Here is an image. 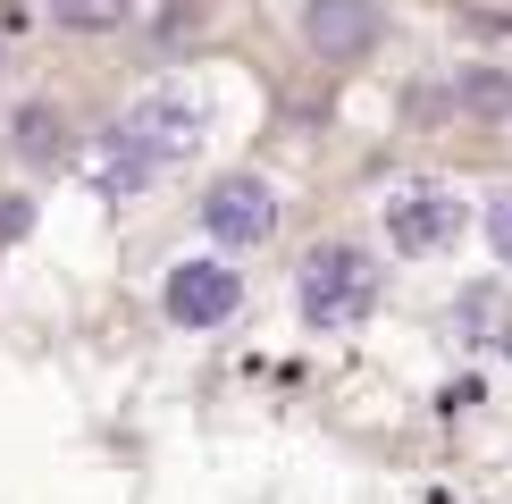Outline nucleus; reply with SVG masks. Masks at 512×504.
Here are the masks:
<instances>
[{
    "instance_id": "10",
    "label": "nucleus",
    "mask_w": 512,
    "mask_h": 504,
    "mask_svg": "<svg viewBox=\"0 0 512 504\" xmlns=\"http://www.w3.org/2000/svg\"><path fill=\"white\" fill-rule=\"evenodd\" d=\"M454 328L471 336V345H487V336L504 328V294H496V286H471V294L454 303Z\"/></svg>"
},
{
    "instance_id": "9",
    "label": "nucleus",
    "mask_w": 512,
    "mask_h": 504,
    "mask_svg": "<svg viewBox=\"0 0 512 504\" xmlns=\"http://www.w3.org/2000/svg\"><path fill=\"white\" fill-rule=\"evenodd\" d=\"M42 9L59 17V26H76V34H110L135 17V0H42Z\"/></svg>"
},
{
    "instance_id": "11",
    "label": "nucleus",
    "mask_w": 512,
    "mask_h": 504,
    "mask_svg": "<svg viewBox=\"0 0 512 504\" xmlns=\"http://www.w3.org/2000/svg\"><path fill=\"white\" fill-rule=\"evenodd\" d=\"M462 101H471L479 118H496V110H512V76H487V68H471V76H462Z\"/></svg>"
},
{
    "instance_id": "1",
    "label": "nucleus",
    "mask_w": 512,
    "mask_h": 504,
    "mask_svg": "<svg viewBox=\"0 0 512 504\" xmlns=\"http://www.w3.org/2000/svg\"><path fill=\"white\" fill-rule=\"evenodd\" d=\"M294 303L319 336H345L378 311V261L361 244H319L303 269H294Z\"/></svg>"
},
{
    "instance_id": "7",
    "label": "nucleus",
    "mask_w": 512,
    "mask_h": 504,
    "mask_svg": "<svg viewBox=\"0 0 512 504\" xmlns=\"http://www.w3.org/2000/svg\"><path fill=\"white\" fill-rule=\"evenodd\" d=\"M17 152L34 168H59L68 160V118H59L51 101H26V110H17Z\"/></svg>"
},
{
    "instance_id": "5",
    "label": "nucleus",
    "mask_w": 512,
    "mask_h": 504,
    "mask_svg": "<svg viewBox=\"0 0 512 504\" xmlns=\"http://www.w3.org/2000/svg\"><path fill=\"white\" fill-rule=\"evenodd\" d=\"M202 227L219 244H269L277 236V194H269L261 177H219L202 194Z\"/></svg>"
},
{
    "instance_id": "8",
    "label": "nucleus",
    "mask_w": 512,
    "mask_h": 504,
    "mask_svg": "<svg viewBox=\"0 0 512 504\" xmlns=\"http://www.w3.org/2000/svg\"><path fill=\"white\" fill-rule=\"evenodd\" d=\"M93 185H101V194H135V185H152V160H143L135 143L110 126V135H101V152H93Z\"/></svg>"
},
{
    "instance_id": "12",
    "label": "nucleus",
    "mask_w": 512,
    "mask_h": 504,
    "mask_svg": "<svg viewBox=\"0 0 512 504\" xmlns=\"http://www.w3.org/2000/svg\"><path fill=\"white\" fill-rule=\"evenodd\" d=\"M487 244H496V261L512 269V185H504V194H487Z\"/></svg>"
},
{
    "instance_id": "6",
    "label": "nucleus",
    "mask_w": 512,
    "mask_h": 504,
    "mask_svg": "<svg viewBox=\"0 0 512 504\" xmlns=\"http://www.w3.org/2000/svg\"><path fill=\"white\" fill-rule=\"evenodd\" d=\"M378 34H387L378 0H311V9H303V42L319 59H370Z\"/></svg>"
},
{
    "instance_id": "2",
    "label": "nucleus",
    "mask_w": 512,
    "mask_h": 504,
    "mask_svg": "<svg viewBox=\"0 0 512 504\" xmlns=\"http://www.w3.org/2000/svg\"><path fill=\"white\" fill-rule=\"evenodd\" d=\"M118 135L135 143V152L152 160V168H168V160H194L202 143H210V101L194 93V84H152V93H135V101H126Z\"/></svg>"
},
{
    "instance_id": "3",
    "label": "nucleus",
    "mask_w": 512,
    "mask_h": 504,
    "mask_svg": "<svg viewBox=\"0 0 512 504\" xmlns=\"http://www.w3.org/2000/svg\"><path fill=\"white\" fill-rule=\"evenodd\" d=\"M454 236H462V194H454V185L412 177V185H395V194H387V244L395 252L429 261V252H445Z\"/></svg>"
},
{
    "instance_id": "4",
    "label": "nucleus",
    "mask_w": 512,
    "mask_h": 504,
    "mask_svg": "<svg viewBox=\"0 0 512 504\" xmlns=\"http://www.w3.org/2000/svg\"><path fill=\"white\" fill-rule=\"evenodd\" d=\"M160 303H168V320H177V328H227L244 311V278H236V269H219V261H177V269H168V286H160Z\"/></svg>"
}]
</instances>
